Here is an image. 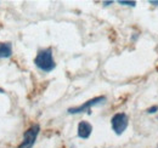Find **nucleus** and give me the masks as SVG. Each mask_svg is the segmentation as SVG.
I'll return each mask as SVG.
<instances>
[{"mask_svg":"<svg viewBox=\"0 0 158 148\" xmlns=\"http://www.w3.org/2000/svg\"><path fill=\"white\" fill-rule=\"evenodd\" d=\"M34 64L39 68L40 71H43L45 73H49V72L54 71L55 67H56V63H55L54 57H52V50L50 47L40 50L35 56V58H34Z\"/></svg>","mask_w":158,"mask_h":148,"instance_id":"1","label":"nucleus"},{"mask_svg":"<svg viewBox=\"0 0 158 148\" xmlns=\"http://www.w3.org/2000/svg\"><path fill=\"white\" fill-rule=\"evenodd\" d=\"M40 126L38 124H34L32 125L27 131H24L23 134V141L21 142V145L17 148H32L34 146L35 141H37V137L39 135Z\"/></svg>","mask_w":158,"mask_h":148,"instance_id":"2","label":"nucleus"},{"mask_svg":"<svg viewBox=\"0 0 158 148\" xmlns=\"http://www.w3.org/2000/svg\"><path fill=\"white\" fill-rule=\"evenodd\" d=\"M106 102V97L105 96H99V97H95V98H91L89 101H86L85 103H83L81 106L78 107H71L68 108V113L69 114H79V113H83V112H86L90 113V108L94 107V106H99Z\"/></svg>","mask_w":158,"mask_h":148,"instance_id":"3","label":"nucleus"},{"mask_svg":"<svg viewBox=\"0 0 158 148\" xmlns=\"http://www.w3.org/2000/svg\"><path fill=\"white\" fill-rule=\"evenodd\" d=\"M129 124V119L128 115L124 113H117L112 117L111 119V125H112V130L117 134V135H122Z\"/></svg>","mask_w":158,"mask_h":148,"instance_id":"4","label":"nucleus"},{"mask_svg":"<svg viewBox=\"0 0 158 148\" xmlns=\"http://www.w3.org/2000/svg\"><path fill=\"white\" fill-rule=\"evenodd\" d=\"M91 131H93V126L89 121H80L78 124V137L80 138L83 140L89 138L91 135Z\"/></svg>","mask_w":158,"mask_h":148,"instance_id":"5","label":"nucleus"},{"mask_svg":"<svg viewBox=\"0 0 158 148\" xmlns=\"http://www.w3.org/2000/svg\"><path fill=\"white\" fill-rule=\"evenodd\" d=\"M12 55V44L10 41L0 43V58H9Z\"/></svg>","mask_w":158,"mask_h":148,"instance_id":"6","label":"nucleus"},{"mask_svg":"<svg viewBox=\"0 0 158 148\" xmlns=\"http://www.w3.org/2000/svg\"><path fill=\"white\" fill-rule=\"evenodd\" d=\"M120 5H127V6H135L136 5V2L135 1H125V0H119L118 1Z\"/></svg>","mask_w":158,"mask_h":148,"instance_id":"7","label":"nucleus"},{"mask_svg":"<svg viewBox=\"0 0 158 148\" xmlns=\"http://www.w3.org/2000/svg\"><path fill=\"white\" fill-rule=\"evenodd\" d=\"M157 111H158V106H153V107H151V108H148V109H147V113L152 114V113H156Z\"/></svg>","mask_w":158,"mask_h":148,"instance_id":"8","label":"nucleus"},{"mask_svg":"<svg viewBox=\"0 0 158 148\" xmlns=\"http://www.w3.org/2000/svg\"><path fill=\"white\" fill-rule=\"evenodd\" d=\"M113 4V1H103V5L105 6H110V5H112Z\"/></svg>","mask_w":158,"mask_h":148,"instance_id":"9","label":"nucleus"},{"mask_svg":"<svg viewBox=\"0 0 158 148\" xmlns=\"http://www.w3.org/2000/svg\"><path fill=\"white\" fill-rule=\"evenodd\" d=\"M150 4L155 5V6H158V1H155V0H150Z\"/></svg>","mask_w":158,"mask_h":148,"instance_id":"10","label":"nucleus"},{"mask_svg":"<svg viewBox=\"0 0 158 148\" xmlns=\"http://www.w3.org/2000/svg\"><path fill=\"white\" fill-rule=\"evenodd\" d=\"M0 93H5V91H4V89H1V88H0Z\"/></svg>","mask_w":158,"mask_h":148,"instance_id":"11","label":"nucleus"},{"mask_svg":"<svg viewBox=\"0 0 158 148\" xmlns=\"http://www.w3.org/2000/svg\"><path fill=\"white\" fill-rule=\"evenodd\" d=\"M157 148H158V146H157Z\"/></svg>","mask_w":158,"mask_h":148,"instance_id":"12","label":"nucleus"}]
</instances>
